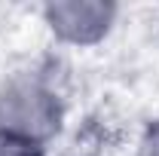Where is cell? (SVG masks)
I'll return each instance as SVG.
<instances>
[{
	"instance_id": "1",
	"label": "cell",
	"mask_w": 159,
	"mask_h": 156,
	"mask_svg": "<svg viewBox=\"0 0 159 156\" xmlns=\"http://www.w3.org/2000/svg\"><path fill=\"white\" fill-rule=\"evenodd\" d=\"M67 98L49 71H19L0 83V132L46 147L61 135Z\"/></svg>"
},
{
	"instance_id": "2",
	"label": "cell",
	"mask_w": 159,
	"mask_h": 156,
	"mask_svg": "<svg viewBox=\"0 0 159 156\" xmlns=\"http://www.w3.org/2000/svg\"><path fill=\"white\" fill-rule=\"evenodd\" d=\"M40 16L61 46L89 49L110 37L119 21V6L110 0H49L40 6Z\"/></svg>"
},
{
	"instance_id": "3",
	"label": "cell",
	"mask_w": 159,
	"mask_h": 156,
	"mask_svg": "<svg viewBox=\"0 0 159 156\" xmlns=\"http://www.w3.org/2000/svg\"><path fill=\"white\" fill-rule=\"evenodd\" d=\"M0 156H46V147H37L31 141L0 132Z\"/></svg>"
},
{
	"instance_id": "4",
	"label": "cell",
	"mask_w": 159,
	"mask_h": 156,
	"mask_svg": "<svg viewBox=\"0 0 159 156\" xmlns=\"http://www.w3.org/2000/svg\"><path fill=\"white\" fill-rule=\"evenodd\" d=\"M135 156H159V117L144 126L138 147H135Z\"/></svg>"
}]
</instances>
